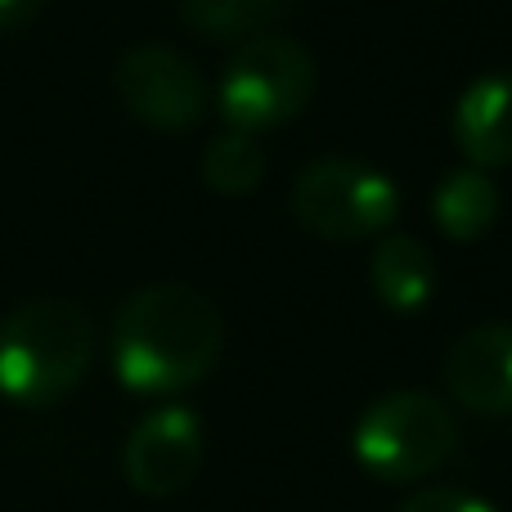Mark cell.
Returning <instances> with one entry per match:
<instances>
[{
	"label": "cell",
	"mask_w": 512,
	"mask_h": 512,
	"mask_svg": "<svg viewBox=\"0 0 512 512\" xmlns=\"http://www.w3.org/2000/svg\"><path fill=\"white\" fill-rule=\"evenodd\" d=\"M225 319L189 283H149L113 319V373L135 396H180L221 364Z\"/></svg>",
	"instance_id": "6da1fadb"
},
{
	"label": "cell",
	"mask_w": 512,
	"mask_h": 512,
	"mask_svg": "<svg viewBox=\"0 0 512 512\" xmlns=\"http://www.w3.org/2000/svg\"><path fill=\"white\" fill-rule=\"evenodd\" d=\"M95 360V319L68 297H32L0 319V396L27 409L59 405Z\"/></svg>",
	"instance_id": "7a4b0ae2"
},
{
	"label": "cell",
	"mask_w": 512,
	"mask_h": 512,
	"mask_svg": "<svg viewBox=\"0 0 512 512\" xmlns=\"http://www.w3.org/2000/svg\"><path fill=\"white\" fill-rule=\"evenodd\" d=\"M315 95V59L301 41L279 32H256L230 54L221 72V117L230 131H274L292 122Z\"/></svg>",
	"instance_id": "3957f363"
},
{
	"label": "cell",
	"mask_w": 512,
	"mask_h": 512,
	"mask_svg": "<svg viewBox=\"0 0 512 512\" xmlns=\"http://www.w3.org/2000/svg\"><path fill=\"white\" fill-rule=\"evenodd\" d=\"M292 221L328 243H360L387 234L400 216V194L391 176L355 158H319L292 180Z\"/></svg>",
	"instance_id": "277c9868"
},
{
	"label": "cell",
	"mask_w": 512,
	"mask_h": 512,
	"mask_svg": "<svg viewBox=\"0 0 512 512\" xmlns=\"http://www.w3.org/2000/svg\"><path fill=\"white\" fill-rule=\"evenodd\" d=\"M459 427L445 400L427 391H391L373 400L355 423V459L382 481H418L454 454Z\"/></svg>",
	"instance_id": "5b68a950"
},
{
	"label": "cell",
	"mask_w": 512,
	"mask_h": 512,
	"mask_svg": "<svg viewBox=\"0 0 512 512\" xmlns=\"http://www.w3.org/2000/svg\"><path fill=\"white\" fill-rule=\"evenodd\" d=\"M117 95L135 122L153 131H189L207 108L198 68L171 45H135L117 63Z\"/></svg>",
	"instance_id": "8992f818"
},
{
	"label": "cell",
	"mask_w": 512,
	"mask_h": 512,
	"mask_svg": "<svg viewBox=\"0 0 512 512\" xmlns=\"http://www.w3.org/2000/svg\"><path fill=\"white\" fill-rule=\"evenodd\" d=\"M203 468V423L185 405H162L140 418L122 450V472L135 495L171 499Z\"/></svg>",
	"instance_id": "52a82bcc"
},
{
	"label": "cell",
	"mask_w": 512,
	"mask_h": 512,
	"mask_svg": "<svg viewBox=\"0 0 512 512\" xmlns=\"http://www.w3.org/2000/svg\"><path fill=\"white\" fill-rule=\"evenodd\" d=\"M445 391L472 414H512V324H477L445 351Z\"/></svg>",
	"instance_id": "ba28073f"
},
{
	"label": "cell",
	"mask_w": 512,
	"mask_h": 512,
	"mask_svg": "<svg viewBox=\"0 0 512 512\" xmlns=\"http://www.w3.org/2000/svg\"><path fill=\"white\" fill-rule=\"evenodd\" d=\"M450 135L468 167H512V72H481L454 99Z\"/></svg>",
	"instance_id": "9c48e42d"
},
{
	"label": "cell",
	"mask_w": 512,
	"mask_h": 512,
	"mask_svg": "<svg viewBox=\"0 0 512 512\" xmlns=\"http://www.w3.org/2000/svg\"><path fill=\"white\" fill-rule=\"evenodd\" d=\"M369 283L382 306L400 310V315H418L436 292V261H432V252L418 239H409V234H387V239L373 248Z\"/></svg>",
	"instance_id": "30bf717a"
},
{
	"label": "cell",
	"mask_w": 512,
	"mask_h": 512,
	"mask_svg": "<svg viewBox=\"0 0 512 512\" xmlns=\"http://www.w3.org/2000/svg\"><path fill=\"white\" fill-rule=\"evenodd\" d=\"M432 216L441 225L445 239L454 243H477L481 234H490V225L499 221V189L481 167H459L436 185L432 194Z\"/></svg>",
	"instance_id": "8fae6325"
},
{
	"label": "cell",
	"mask_w": 512,
	"mask_h": 512,
	"mask_svg": "<svg viewBox=\"0 0 512 512\" xmlns=\"http://www.w3.org/2000/svg\"><path fill=\"white\" fill-rule=\"evenodd\" d=\"M265 176V153L256 149V135L225 131L207 144L203 153V180L221 198H248Z\"/></svg>",
	"instance_id": "7c38bea8"
},
{
	"label": "cell",
	"mask_w": 512,
	"mask_h": 512,
	"mask_svg": "<svg viewBox=\"0 0 512 512\" xmlns=\"http://www.w3.org/2000/svg\"><path fill=\"white\" fill-rule=\"evenodd\" d=\"M189 27L203 36H256L292 5V0H176Z\"/></svg>",
	"instance_id": "4fadbf2b"
},
{
	"label": "cell",
	"mask_w": 512,
	"mask_h": 512,
	"mask_svg": "<svg viewBox=\"0 0 512 512\" xmlns=\"http://www.w3.org/2000/svg\"><path fill=\"white\" fill-rule=\"evenodd\" d=\"M396 512H495V504L481 495H468L459 486H427L414 490Z\"/></svg>",
	"instance_id": "5bb4252c"
},
{
	"label": "cell",
	"mask_w": 512,
	"mask_h": 512,
	"mask_svg": "<svg viewBox=\"0 0 512 512\" xmlns=\"http://www.w3.org/2000/svg\"><path fill=\"white\" fill-rule=\"evenodd\" d=\"M45 9V0H0V32H18Z\"/></svg>",
	"instance_id": "9a60e30c"
}]
</instances>
